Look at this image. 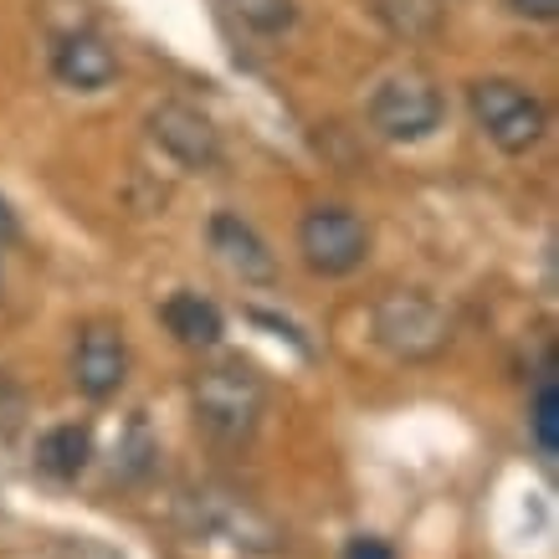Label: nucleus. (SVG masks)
Returning a JSON list of instances; mask_svg holds the SVG:
<instances>
[{"label": "nucleus", "mask_w": 559, "mask_h": 559, "mask_svg": "<svg viewBox=\"0 0 559 559\" xmlns=\"http://www.w3.org/2000/svg\"><path fill=\"white\" fill-rule=\"evenodd\" d=\"M190 411H195V421L216 441L241 447V441L257 437V426L267 416V380L252 365H241V359L205 365L190 380Z\"/></svg>", "instance_id": "obj_1"}, {"label": "nucleus", "mask_w": 559, "mask_h": 559, "mask_svg": "<svg viewBox=\"0 0 559 559\" xmlns=\"http://www.w3.org/2000/svg\"><path fill=\"white\" fill-rule=\"evenodd\" d=\"M370 334L390 359L401 365H426V359L447 355V344L457 334L452 313L421 288H395L370 308Z\"/></svg>", "instance_id": "obj_2"}, {"label": "nucleus", "mask_w": 559, "mask_h": 559, "mask_svg": "<svg viewBox=\"0 0 559 559\" xmlns=\"http://www.w3.org/2000/svg\"><path fill=\"white\" fill-rule=\"evenodd\" d=\"M467 103H473L477 129L503 154L539 150V139L549 134V108H544V98L528 93L524 83H513V78H483V83H473Z\"/></svg>", "instance_id": "obj_3"}, {"label": "nucleus", "mask_w": 559, "mask_h": 559, "mask_svg": "<svg viewBox=\"0 0 559 559\" xmlns=\"http://www.w3.org/2000/svg\"><path fill=\"white\" fill-rule=\"evenodd\" d=\"M298 252L319 277H349L370 262V221L349 205H313L298 221Z\"/></svg>", "instance_id": "obj_4"}, {"label": "nucleus", "mask_w": 559, "mask_h": 559, "mask_svg": "<svg viewBox=\"0 0 559 559\" xmlns=\"http://www.w3.org/2000/svg\"><path fill=\"white\" fill-rule=\"evenodd\" d=\"M441 93L426 72H395L374 87L370 98V123L374 134L390 139V144H421L441 129Z\"/></svg>", "instance_id": "obj_5"}, {"label": "nucleus", "mask_w": 559, "mask_h": 559, "mask_svg": "<svg viewBox=\"0 0 559 559\" xmlns=\"http://www.w3.org/2000/svg\"><path fill=\"white\" fill-rule=\"evenodd\" d=\"M144 129H150V139L170 154L180 170H216L221 165L216 123L205 119L201 108H190V103H180V98L154 103L150 119H144Z\"/></svg>", "instance_id": "obj_6"}, {"label": "nucleus", "mask_w": 559, "mask_h": 559, "mask_svg": "<svg viewBox=\"0 0 559 559\" xmlns=\"http://www.w3.org/2000/svg\"><path fill=\"white\" fill-rule=\"evenodd\" d=\"M129 380V344L119 323H83L78 349H72V385L87 401H114Z\"/></svg>", "instance_id": "obj_7"}, {"label": "nucleus", "mask_w": 559, "mask_h": 559, "mask_svg": "<svg viewBox=\"0 0 559 559\" xmlns=\"http://www.w3.org/2000/svg\"><path fill=\"white\" fill-rule=\"evenodd\" d=\"M205 237H211V252H216V262L231 272V277L257 283V288H272V283H277V257L267 252V241L257 237L252 221H241L237 211H216L211 226H205Z\"/></svg>", "instance_id": "obj_8"}, {"label": "nucleus", "mask_w": 559, "mask_h": 559, "mask_svg": "<svg viewBox=\"0 0 559 559\" xmlns=\"http://www.w3.org/2000/svg\"><path fill=\"white\" fill-rule=\"evenodd\" d=\"M51 72L62 87H78V93H98L119 78V57L114 47L93 32H68L57 47H51Z\"/></svg>", "instance_id": "obj_9"}, {"label": "nucleus", "mask_w": 559, "mask_h": 559, "mask_svg": "<svg viewBox=\"0 0 559 559\" xmlns=\"http://www.w3.org/2000/svg\"><path fill=\"white\" fill-rule=\"evenodd\" d=\"M159 323H165L186 349H211V344H221V334H226L221 308L211 304V298H201V293H190V288L170 293V298L159 304Z\"/></svg>", "instance_id": "obj_10"}, {"label": "nucleus", "mask_w": 559, "mask_h": 559, "mask_svg": "<svg viewBox=\"0 0 559 559\" xmlns=\"http://www.w3.org/2000/svg\"><path fill=\"white\" fill-rule=\"evenodd\" d=\"M93 457V437H87V426L68 421V426H51L47 437L36 441V467L57 483H72V477L87 467Z\"/></svg>", "instance_id": "obj_11"}, {"label": "nucleus", "mask_w": 559, "mask_h": 559, "mask_svg": "<svg viewBox=\"0 0 559 559\" xmlns=\"http://www.w3.org/2000/svg\"><path fill=\"white\" fill-rule=\"evenodd\" d=\"M370 11L406 41H431L441 32V21H447L441 0H370Z\"/></svg>", "instance_id": "obj_12"}, {"label": "nucleus", "mask_w": 559, "mask_h": 559, "mask_svg": "<svg viewBox=\"0 0 559 559\" xmlns=\"http://www.w3.org/2000/svg\"><path fill=\"white\" fill-rule=\"evenodd\" d=\"M221 5L257 36H283L298 21V0H221Z\"/></svg>", "instance_id": "obj_13"}, {"label": "nucleus", "mask_w": 559, "mask_h": 559, "mask_svg": "<svg viewBox=\"0 0 559 559\" xmlns=\"http://www.w3.org/2000/svg\"><path fill=\"white\" fill-rule=\"evenodd\" d=\"M534 437H539V452L555 457L559 452V385L544 374L539 380V395H534Z\"/></svg>", "instance_id": "obj_14"}, {"label": "nucleus", "mask_w": 559, "mask_h": 559, "mask_svg": "<svg viewBox=\"0 0 559 559\" xmlns=\"http://www.w3.org/2000/svg\"><path fill=\"white\" fill-rule=\"evenodd\" d=\"M513 5V16H524V21H555L559 16V0H509Z\"/></svg>", "instance_id": "obj_15"}, {"label": "nucleus", "mask_w": 559, "mask_h": 559, "mask_svg": "<svg viewBox=\"0 0 559 559\" xmlns=\"http://www.w3.org/2000/svg\"><path fill=\"white\" fill-rule=\"evenodd\" d=\"M11 241H21V221L11 211V201L0 195V247H11Z\"/></svg>", "instance_id": "obj_16"}, {"label": "nucleus", "mask_w": 559, "mask_h": 559, "mask_svg": "<svg viewBox=\"0 0 559 559\" xmlns=\"http://www.w3.org/2000/svg\"><path fill=\"white\" fill-rule=\"evenodd\" d=\"M349 559H390V549L380 539H355L349 544Z\"/></svg>", "instance_id": "obj_17"}]
</instances>
